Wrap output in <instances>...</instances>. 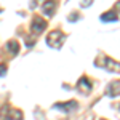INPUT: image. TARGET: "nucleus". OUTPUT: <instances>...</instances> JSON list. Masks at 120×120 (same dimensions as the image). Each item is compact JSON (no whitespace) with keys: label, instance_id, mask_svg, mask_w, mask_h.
Listing matches in <instances>:
<instances>
[{"label":"nucleus","instance_id":"nucleus-6","mask_svg":"<svg viewBox=\"0 0 120 120\" xmlns=\"http://www.w3.org/2000/svg\"><path fill=\"white\" fill-rule=\"evenodd\" d=\"M91 88H93V83L90 82L86 77H82V79L77 82V90L80 93H83V94H90Z\"/></svg>","mask_w":120,"mask_h":120},{"label":"nucleus","instance_id":"nucleus-11","mask_svg":"<svg viewBox=\"0 0 120 120\" xmlns=\"http://www.w3.org/2000/svg\"><path fill=\"white\" fill-rule=\"evenodd\" d=\"M5 74H7V66H5V64H0V77H3Z\"/></svg>","mask_w":120,"mask_h":120},{"label":"nucleus","instance_id":"nucleus-3","mask_svg":"<svg viewBox=\"0 0 120 120\" xmlns=\"http://www.w3.org/2000/svg\"><path fill=\"white\" fill-rule=\"evenodd\" d=\"M0 119L2 120H22V112L18 109H11L7 104L0 109Z\"/></svg>","mask_w":120,"mask_h":120},{"label":"nucleus","instance_id":"nucleus-5","mask_svg":"<svg viewBox=\"0 0 120 120\" xmlns=\"http://www.w3.org/2000/svg\"><path fill=\"white\" fill-rule=\"evenodd\" d=\"M77 107H79V104H77V101H75V99H71V101L58 102V104H55V109H59V111L66 112V114H69V112H74Z\"/></svg>","mask_w":120,"mask_h":120},{"label":"nucleus","instance_id":"nucleus-7","mask_svg":"<svg viewBox=\"0 0 120 120\" xmlns=\"http://www.w3.org/2000/svg\"><path fill=\"white\" fill-rule=\"evenodd\" d=\"M106 94L109 98H115L120 94V80H115V82H111L106 88Z\"/></svg>","mask_w":120,"mask_h":120},{"label":"nucleus","instance_id":"nucleus-13","mask_svg":"<svg viewBox=\"0 0 120 120\" xmlns=\"http://www.w3.org/2000/svg\"><path fill=\"white\" fill-rule=\"evenodd\" d=\"M93 119V115H91V114H90V115H86V120H91Z\"/></svg>","mask_w":120,"mask_h":120},{"label":"nucleus","instance_id":"nucleus-12","mask_svg":"<svg viewBox=\"0 0 120 120\" xmlns=\"http://www.w3.org/2000/svg\"><path fill=\"white\" fill-rule=\"evenodd\" d=\"M77 18H79V16H77V13H72V16H71V21H75Z\"/></svg>","mask_w":120,"mask_h":120},{"label":"nucleus","instance_id":"nucleus-9","mask_svg":"<svg viewBox=\"0 0 120 120\" xmlns=\"http://www.w3.org/2000/svg\"><path fill=\"white\" fill-rule=\"evenodd\" d=\"M117 19H119V15H117V11H114V10L106 11V13L101 15V21H104V22H114V21H117Z\"/></svg>","mask_w":120,"mask_h":120},{"label":"nucleus","instance_id":"nucleus-1","mask_svg":"<svg viewBox=\"0 0 120 120\" xmlns=\"http://www.w3.org/2000/svg\"><path fill=\"white\" fill-rule=\"evenodd\" d=\"M94 64L99 66V67H104V69H107V71H111V72L120 74V63L114 61L112 58H109V56H106V55H99L94 59Z\"/></svg>","mask_w":120,"mask_h":120},{"label":"nucleus","instance_id":"nucleus-10","mask_svg":"<svg viewBox=\"0 0 120 120\" xmlns=\"http://www.w3.org/2000/svg\"><path fill=\"white\" fill-rule=\"evenodd\" d=\"M7 50H8L11 55H18L19 53V43L16 42V40H10V42H7Z\"/></svg>","mask_w":120,"mask_h":120},{"label":"nucleus","instance_id":"nucleus-14","mask_svg":"<svg viewBox=\"0 0 120 120\" xmlns=\"http://www.w3.org/2000/svg\"><path fill=\"white\" fill-rule=\"evenodd\" d=\"M101 120H106V119H101Z\"/></svg>","mask_w":120,"mask_h":120},{"label":"nucleus","instance_id":"nucleus-4","mask_svg":"<svg viewBox=\"0 0 120 120\" xmlns=\"http://www.w3.org/2000/svg\"><path fill=\"white\" fill-rule=\"evenodd\" d=\"M45 29H46V21L45 19L40 18V16H34L32 24H30V30H32L34 34H42Z\"/></svg>","mask_w":120,"mask_h":120},{"label":"nucleus","instance_id":"nucleus-15","mask_svg":"<svg viewBox=\"0 0 120 120\" xmlns=\"http://www.w3.org/2000/svg\"><path fill=\"white\" fill-rule=\"evenodd\" d=\"M119 109H120V106H119Z\"/></svg>","mask_w":120,"mask_h":120},{"label":"nucleus","instance_id":"nucleus-2","mask_svg":"<svg viewBox=\"0 0 120 120\" xmlns=\"http://www.w3.org/2000/svg\"><path fill=\"white\" fill-rule=\"evenodd\" d=\"M64 40H66V34L63 30H59V29L51 30L46 35V43L51 46V48H61L63 43H64Z\"/></svg>","mask_w":120,"mask_h":120},{"label":"nucleus","instance_id":"nucleus-8","mask_svg":"<svg viewBox=\"0 0 120 120\" xmlns=\"http://www.w3.org/2000/svg\"><path fill=\"white\" fill-rule=\"evenodd\" d=\"M56 7H58L56 2H43L42 11H43V15H46L48 18H51V16L55 15V11H56Z\"/></svg>","mask_w":120,"mask_h":120}]
</instances>
